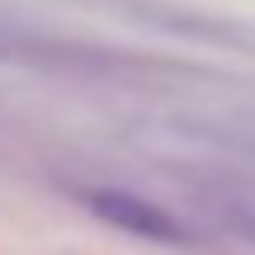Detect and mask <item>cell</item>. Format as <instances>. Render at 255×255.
Segmentation results:
<instances>
[{
    "mask_svg": "<svg viewBox=\"0 0 255 255\" xmlns=\"http://www.w3.org/2000/svg\"><path fill=\"white\" fill-rule=\"evenodd\" d=\"M95 213L109 218L114 227H128V232L151 237V241H175L180 237V227H175L161 208H151V203H142V199H128V194H95Z\"/></svg>",
    "mask_w": 255,
    "mask_h": 255,
    "instance_id": "obj_1",
    "label": "cell"
}]
</instances>
